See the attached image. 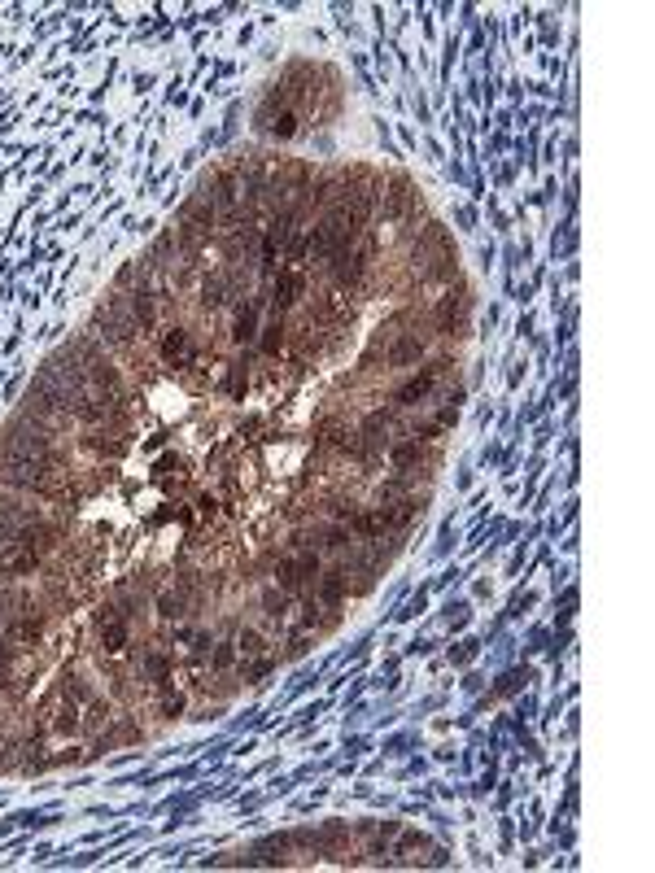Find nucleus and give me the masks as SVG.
<instances>
[{
    "instance_id": "6ab92c4d",
    "label": "nucleus",
    "mask_w": 655,
    "mask_h": 873,
    "mask_svg": "<svg viewBox=\"0 0 655 873\" xmlns=\"http://www.w3.org/2000/svg\"><path fill=\"white\" fill-rule=\"evenodd\" d=\"M337 454H341V463H350V468H359V472H376L380 463H385V446H376V441L363 437L359 428L341 441Z\"/></svg>"
},
{
    "instance_id": "dca6fc26",
    "label": "nucleus",
    "mask_w": 655,
    "mask_h": 873,
    "mask_svg": "<svg viewBox=\"0 0 655 873\" xmlns=\"http://www.w3.org/2000/svg\"><path fill=\"white\" fill-rule=\"evenodd\" d=\"M306 542H311V550H319V555H341V550H350L359 537L337 520H306Z\"/></svg>"
},
{
    "instance_id": "2eb2a0df",
    "label": "nucleus",
    "mask_w": 655,
    "mask_h": 873,
    "mask_svg": "<svg viewBox=\"0 0 655 873\" xmlns=\"http://www.w3.org/2000/svg\"><path fill=\"white\" fill-rule=\"evenodd\" d=\"M254 603H258V612H262V620H267L271 633L289 625V616L297 612V599H293V594H284L276 581H262L258 594H254Z\"/></svg>"
},
{
    "instance_id": "ddd939ff",
    "label": "nucleus",
    "mask_w": 655,
    "mask_h": 873,
    "mask_svg": "<svg viewBox=\"0 0 655 873\" xmlns=\"http://www.w3.org/2000/svg\"><path fill=\"white\" fill-rule=\"evenodd\" d=\"M411 275H415V284H420V289H450L455 280H463L459 249H455V254H428L424 262H415Z\"/></svg>"
},
{
    "instance_id": "c9c22d12",
    "label": "nucleus",
    "mask_w": 655,
    "mask_h": 873,
    "mask_svg": "<svg viewBox=\"0 0 655 873\" xmlns=\"http://www.w3.org/2000/svg\"><path fill=\"white\" fill-rule=\"evenodd\" d=\"M162 450H166V437H162V433H153V437L145 441V454H149V459H158Z\"/></svg>"
},
{
    "instance_id": "1a4fd4ad",
    "label": "nucleus",
    "mask_w": 655,
    "mask_h": 873,
    "mask_svg": "<svg viewBox=\"0 0 655 873\" xmlns=\"http://www.w3.org/2000/svg\"><path fill=\"white\" fill-rule=\"evenodd\" d=\"M306 289H311V280H306L302 267H280L276 275H271V284H267V306H271V315H289L293 306H302V302H306Z\"/></svg>"
},
{
    "instance_id": "f03ea898",
    "label": "nucleus",
    "mask_w": 655,
    "mask_h": 873,
    "mask_svg": "<svg viewBox=\"0 0 655 873\" xmlns=\"http://www.w3.org/2000/svg\"><path fill=\"white\" fill-rule=\"evenodd\" d=\"M407 219H424V197H420V188H415L411 175L393 171V175H385V188H380V206H376L372 227H385V223L398 227Z\"/></svg>"
},
{
    "instance_id": "c756f323",
    "label": "nucleus",
    "mask_w": 655,
    "mask_h": 873,
    "mask_svg": "<svg viewBox=\"0 0 655 873\" xmlns=\"http://www.w3.org/2000/svg\"><path fill=\"white\" fill-rule=\"evenodd\" d=\"M236 664H241V651H236V642L228 638V633H219L214 647H210V673L214 677H232Z\"/></svg>"
},
{
    "instance_id": "7c9ffc66",
    "label": "nucleus",
    "mask_w": 655,
    "mask_h": 873,
    "mask_svg": "<svg viewBox=\"0 0 655 873\" xmlns=\"http://www.w3.org/2000/svg\"><path fill=\"white\" fill-rule=\"evenodd\" d=\"M407 433H411L415 441H442V433H446V428L437 424L433 415H415V420L407 424Z\"/></svg>"
},
{
    "instance_id": "aec40b11",
    "label": "nucleus",
    "mask_w": 655,
    "mask_h": 873,
    "mask_svg": "<svg viewBox=\"0 0 655 873\" xmlns=\"http://www.w3.org/2000/svg\"><path fill=\"white\" fill-rule=\"evenodd\" d=\"M311 507H315V516H319V520H337V524H345V520L354 516V511L363 507V502L354 498L345 485H328L324 494H315Z\"/></svg>"
},
{
    "instance_id": "39448f33",
    "label": "nucleus",
    "mask_w": 655,
    "mask_h": 873,
    "mask_svg": "<svg viewBox=\"0 0 655 873\" xmlns=\"http://www.w3.org/2000/svg\"><path fill=\"white\" fill-rule=\"evenodd\" d=\"M153 354L171 376H180L184 367H193L201 358V341L193 324H162V332L153 337Z\"/></svg>"
},
{
    "instance_id": "20e7f679",
    "label": "nucleus",
    "mask_w": 655,
    "mask_h": 873,
    "mask_svg": "<svg viewBox=\"0 0 655 873\" xmlns=\"http://www.w3.org/2000/svg\"><path fill=\"white\" fill-rule=\"evenodd\" d=\"M70 450L83 454V459H92V463H105V468H118V463L131 459L136 437L114 433V428H79L75 441H70Z\"/></svg>"
},
{
    "instance_id": "cd10ccee",
    "label": "nucleus",
    "mask_w": 655,
    "mask_h": 873,
    "mask_svg": "<svg viewBox=\"0 0 655 873\" xmlns=\"http://www.w3.org/2000/svg\"><path fill=\"white\" fill-rule=\"evenodd\" d=\"M276 668H280V660H276V651H271V655H254V660H241L232 677L241 681V690H245V686H262V681L276 673Z\"/></svg>"
},
{
    "instance_id": "f704fd0d",
    "label": "nucleus",
    "mask_w": 655,
    "mask_h": 873,
    "mask_svg": "<svg viewBox=\"0 0 655 873\" xmlns=\"http://www.w3.org/2000/svg\"><path fill=\"white\" fill-rule=\"evenodd\" d=\"M433 420L442 424V428H450V424L459 420V402H442V406H437V415H433Z\"/></svg>"
},
{
    "instance_id": "4be33fe9",
    "label": "nucleus",
    "mask_w": 655,
    "mask_h": 873,
    "mask_svg": "<svg viewBox=\"0 0 655 873\" xmlns=\"http://www.w3.org/2000/svg\"><path fill=\"white\" fill-rule=\"evenodd\" d=\"M289 337H293L289 315H271L267 324H262L258 341H254V354L258 358H284V350H289Z\"/></svg>"
},
{
    "instance_id": "4468645a",
    "label": "nucleus",
    "mask_w": 655,
    "mask_h": 873,
    "mask_svg": "<svg viewBox=\"0 0 655 873\" xmlns=\"http://www.w3.org/2000/svg\"><path fill=\"white\" fill-rule=\"evenodd\" d=\"M254 127L262 131V136H271V140H293L297 131H302V114L267 97V101L258 105V114H254Z\"/></svg>"
},
{
    "instance_id": "f3484780",
    "label": "nucleus",
    "mask_w": 655,
    "mask_h": 873,
    "mask_svg": "<svg viewBox=\"0 0 655 873\" xmlns=\"http://www.w3.org/2000/svg\"><path fill=\"white\" fill-rule=\"evenodd\" d=\"M249 363H254V350H236V358H228L223 363V372H219V393L228 402H245V393H249V385H254V376H249Z\"/></svg>"
},
{
    "instance_id": "e433bc0d",
    "label": "nucleus",
    "mask_w": 655,
    "mask_h": 873,
    "mask_svg": "<svg viewBox=\"0 0 655 873\" xmlns=\"http://www.w3.org/2000/svg\"><path fill=\"white\" fill-rule=\"evenodd\" d=\"M450 660H459V664H468L472 660V642H463L459 651H450Z\"/></svg>"
},
{
    "instance_id": "a211bd4d",
    "label": "nucleus",
    "mask_w": 655,
    "mask_h": 873,
    "mask_svg": "<svg viewBox=\"0 0 655 873\" xmlns=\"http://www.w3.org/2000/svg\"><path fill=\"white\" fill-rule=\"evenodd\" d=\"M44 721H49V738H53V747L57 743H75V738H83V708L75 699H57L53 703V712L44 716Z\"/></svg>"
},
{
    "instance_id": "2f4dec72",
    "label": "nucleus",
    "mask_w": 655,
    "mask_h": 873,
    "mask_svg": "<svg viewBox=\"0 0 655 873\" xmlns=\"http://www.w3.org/2000/svg\"><path fill=\"white\" fill-rule=\"evenodd\" d=\"M293 559H297V572H302V577L315 585V577L324 572V555H319V550H297Z\"/></svg>"
},
{
    "instance_id": "5701e85b",
    "label": "nucleus",
    "mask_w": 655,
    "mask_h": 873,
    "mask_svg": "<svg viewBox=\"0 0 655 873\" xmlns=\"http://www.w3.org/2000/svg\"><path fill=\"white\" fill-rule=\"evenodd\" d=\"M350 433H354V424L345 420L341 411H328V406H324V411H311V437H315V441H324V446L337 450Z\"/></svg>"
},
{
    "instance_id": "412c9836",
    "label": "nucleus",
    "mask_w": 655,
    "mask_h": 873,
    "mask_svg": "<svg viewBox=\"0 0 655 873\" xmlns=\"http://www.w3.org/2000/svg\"><path fill=\"white\" fill-rule=\"evenodd\" d=\"M311 590H315V599L324 603V607H345V603H350V568H345V564L324 568L315 577Z\"/></svg>"
},
{
    "instance_id": "f257e3e1",
    "label": "nucleus",
    "mask_w": 655,
    "mask_h": 873,
    "mask_svg": "<svg viewBox=\"0 0 655 873\" xmlns=\"http://www.w3.org/2000/svg\"><path fill=\"white\" fill-rule=\"evenodd\" d=\"M472 306H476V293L468 280H455L450 289H442V297L428 302V337L459 345L472 332Z\"/></svg>"
},
{
    "instance_id": "6e6552de",
    "label": "nucleus",
    "mask_w": 655,
    "mask_h": 873,
    "mask_svg": "<svg viewBox=\"0 0 655 873\" xmlns=\"http://www.w3.org/2000/svg\"><path fill=\"white\" fill-rule=\"evenodd\" d=\"M306 319H311L315 328L341 332V328H350L354 319H359V306L345 302V297H337L332 289H324V293H306Z\"/></svg>"
},
{
    "instance_id": "423d86ee",
    "label": "nucleus",
    "mask_w": 655,
    "mask_h": 873,
    "mask_svg": "<svg viewBox=\"0 0 655 873\" xmlns=\"http://www.w3.org/2000/svg\"><path fill=\"white\" fill-rule=\"evenodd\" d=\"M389 865H402V869H437V865H446V847L442 843H433L428 834H420V830H407L402 825L398 834H393V843H389Z\"/></svg>"
},
{
    "instance_id": "bb28decb",
    "label": "nucleus",
    "mask_w": 655,
    "mask_h": 873,
    "mask_svg": "<svg viewBox=\"0 0 655 873\" xmlns=\"http://www.w3.org/2000/svg\"><path fill=\"white\" fill-rule=\"evenodd\" d=\"M420 489V476H411V472H389V476H380L376 481V489H372V502H393V498H407V494H415Z\"/></svg>"
},
{
    "instance_id": "473e14b6",
    "label": "nucleus",
    "mask_w": 655,
    "mask_h": 873,
    "mask_svg": "<svg viewBox=\"0 0 655 873\" xmlns=\"http://www.w3.org/2000/svg\"><path fill=\"white\" fill-rule=\"evenodd\" d=\"M359 367H363V372H385V358H380V345H372V341L363 345V350H359Z\"/></svg>"
},
{
    "instance_id": "0eeeda50",
    "label": "nucleus",
    "mask_w": 655,
    "mask_h": 873,
    "mask_svg": "<svg viewBox=\"0 0 655 873\" xmlns=\"http://www.w3.org/2000/svg\"><path fill=\"white\" fill-rule=\"evenodd\" d=\"M236 297H241V293H236V271H228V267H206V271H201V280H197L193 306H197L206 319H214V315H223V310H232Z\"/></svg>"
},
{
    "instance_id": "a878e982",
    "label": "nucleus",
    "mask_w": 655,
    "mask_h": 873,
    "mask_svg": "<svg viewBox=\"0 0 655 873\" xmlns=\"http://www.w3.org/2000/svg\"><path fill=\"white\" fill-rule=\"evenodd\" d=\"M232 642H236V651H241V660H254V655H271V647H276V638H271L267 629L245 625V620L232 629Z\"/></svg>"
},
{
    "instance_id": "c85d7f7f",
    "label": "nucleus",
    "mask_w": 655,
    "mask_h": 873,
    "mask_svg": "<svg viewBox=\"0 0 655 873\" xmlns=\"http://www.w3.org/2000/svg\"><path fill=\"white\" fill-rule=\"evenodd\" d=\"M110 725H114L118 747H140V743H149V729L140 725V712H123V708H118Z\"/></svg>"
},
{
    "instance_id": "7ed1b4c3",
    "label": "nucleus",
    "mask_w": 655,
    "mask_h": 873,
    "mask_svg": "<svg viewBox=\"0 0 655 873\" xmlns=\"http://www.w3.org/2000/svg\"><path fill=\"white\" fill-rule=\"evenodd\" d=\"M455 367V358H450V350H442V354H433V358H424V367L415 376H407L398 389H389V406H398V411H420V406L433 398L437 393V385L446 380V372Z\"/></svg>"
},
{
    "instance_id": "f8f14e48",
    "label": "nucleus",
    "mask_w": 655,
    "mask_h": 873,
    "mask_svg": "<svg viewBox=\"0 0 655 873\" xmlns=\"http://www.w3.org/2000/svg\"><path fill=\"white\" fill-rule=\"evenodd\" d=\"M428 350H433V337L428 332H402L389 345H380V358H385V372H402V367L424 363Z\"/></svg>"
},
{
    "instance_id": "9b49d317",
    "label": "nucleus",
    "mask_w": 655,
    "mask_h": 873,
    "mask_svg": "<svg viewBox=\"0 0 655 873\" xmlns=\"http://www.w3.org/2000/svg\"><path fill=\"white\" fill-rule=\"evenodd\" d=\"M262 306H267V289L258 297H249V302H236L232 306V324H228V341L236 350H254L258 332H262Z\"/></svg>"
},
{
    "instance_id": "b1692460",
    "label": "nucleus",
    "mask_w": 655,
    "mask_h": 873,
    "mask_svg": "<svg viewBox=\"0 0 655 873\" xmlns=\"http://www.w3.org/2000/svg\"><path fill=\"white\" fill-rule=\"evenodd\" d=\"M149 695H153V712H158V721H166V725L184 721V712H188V690H180L175 681H162V686H153Z\"/></svg>"
},
{
    "instance_id": "9d476101",
    "label": "nucleus",
    "mask_w": 655,
    "mask_h": 873,
    "mask_svg": "<svg viewBox=\"0 0 655 873\" xmlns=\"http://www.w3.org/2000/svg\"><path fill=\"white\" fill-rule=\"evenodd\" d=\"M197 193L206 197V201H214V210L223 214V210L241 206V175H236L232 162H219V166H210V171L201 175Z\"/></svg>"
},
{
    "instance_id": "393cba45",
    "label": "nucleus",
    "mask_w": 655,
    "mask_h": 873,
    "mask_svg": "<svg viewBox=\"0 0 655 873\" xmlns=\"http://www.w3.org/2000/svg\"><path fill=\"white\" fill-rule=\"evenodd\" d=\"M175 223H184V227H197V232H214V236H219V210H214V201H206L201 193H193V197H188L180 210H175Z\"/></svg>"
},
{
    "instance_id": "72a5a7b5",
    "label": "nucleus",
    "mask_w": 655,
    "mask_h": 873,
    "mask_svg": "<svg viewBox=\"0 0 655 873\" xmlns=\"http://www.w3.org/2000/svg\"><path fill=\"white\" fill-rule=\"evenodd\" d=\"M166 524H175V507L171 502H162V507H153L145 516V529H166Z\"/></svg>"
}]
</instances>
